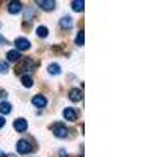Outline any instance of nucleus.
<instances>
[{"label":"nucleus","mask_w":157,"mask_h":157,"mask_svg":"<svg viewBox=\"0 0 157 157\" xmlns=\"http://www.w3.org/2000/svg\"><path fill=\"white\" fill-rule=\"evenodd\" d=\"M16 149H17L19 154H29L32 151V145L27 140H19L17 145H16Z\"/></svg>","instance_id":"obj_2"},{"label":"nucleus","mask_w":157,"mask_h":157,"mask_svg":"<svg viewBox=\"0 0 157 157\" xmlns=\"http://www.w3.org/2000/svg\"><path fill=\"white\" fill-rule=\"evenodd\" d=\"M5 157H14V155H13V154H10V155H5Z\"/></svg>","instance_id":"obj_24"},{"label":"nucleus","mask_w":157,"mask_h":157,"mask_svg":"<svg viewBox=\"0 0 157 157\" xmlns=\"http://www.w3.org/2000/svg\"><path fill=\"white\" fill-rule=\"evenodd\" d=\"M14 44H16V49L21 52V50H29L30 47H32V44H30V41L27 38H16V41H14Z\"/></svg>","instance_id":"obj_3"},{"label":"nucleus","mask_w":157,"mask_h":157,"mask_svg":"<svg viewBox=\"0 0 157 157\" xmlns=\"http://www.w3.org/2000/svg\"><path fill=\"white\" fill-rule=\"evenodd\" d=\"M21 82H22V85H24L25 88H30V86H33V78H32L29 74H24V75L21 77Z\"/></svg>","instance_id":"obj_15"},{"label":"nucleus","mask_w":157,"mask_h":157,"mask_svg":"<svg viewBox=\"0 0 157 157\" xmlns=\"http://www.w3.org/2000/svg\"><path fill=\"white\" fill-rule=\"evenodd\" d=\"M3 96H6V93L5 91H0V98H3Z\"/></svg>","instance_id":"obj_22"},{"label":"nucleus","mask_w":157,"mask_h":157,"mask_svg":"<svg viewBox=\"0 0 157 157\" xmlns=\"http://www.w3.org/2000/svg\"><path fill=\"white\" fill-rule=\"evenodd\" d=\"M63 116H64V120H66V121H71V123L77 121V113H75V110L72 107L64 109L63 110Z\"/></svg>","instance_id":"obj_7"},{"label":"nucleus","mask_w":157,"mask_h":157,"mask_svg":"<svg viewBox=\"0 0 157 157\" xmlns=\"http://www.w3.org/2000/svg\"><path fill=\"white\" fill-rule=\"evenodd\" d=\"M10 112H11V104L0 102V113H2V115H8Z\"/></svg>","instance_id":"obj_16"},{"label":"nucleus","mask_w":157,"mask_h":157,"mask_svg":"<svg viewBox=\"0 0 157 157\" xmlns=\"http://www.w3.org/2000/svg\"><path fill=\"white\" fill-rule=\"evenodd\" d=\"M83 43H85V33H83V30H80V32L77 33L75 44H77V46H83Z\"/></svg>","instance_id":"obj_17"},{"label":"nucleus","mask_w":157,"mask_h":157,"mask_svg":"<svg viewBox=\"0 0 157 157\" xmlns=\"http://www.w3.org/2000/svg\"><path fill=\"white\" fill-rule=\"evenodd\" d=\"M21 58V54H19V50H10L8 54H6V60L8 61H17Z\"/></svg>","instance_id":"obj_14"},{"label":"nucleus","mask_w":157,"mask_h":157,"mask_svg":"<svg viewBox=\"0 0 157 157\" xmlns=\"http://www.w3.org/2000/svg\"><path fill=\"white\" fill-rule=\"evenodd\" d=\"M13 126H14V129L17 130V132H25V130H27V127H29L27 121H25L24 118H19V120H16Z\"/></svg>","instance_id":"obj_9"},{"label":"nucleus","mask_w":157,"mask_h":157,"mask_svg":"<svg viewBox=\"0 0 157 157\" xmlns=\"http://www.w3.org/2000/svg\"><path fill=\"white\" fill-rule=\"evenodd\" d=\"M22 11V3L21 0H11V2L8 3V13H11V14H17V13Z\"/></svg>","instance_id":"obj_5"},{"label":"nucleus","mask_w":157,"mask_h":157,"mask_svg":"<svg viewBox=\"0 0 157 157\" xmlns=\"http://www.w3.org/2000/svg\"><path fill=\"white\" fill-rule=\"evenodd\" d=\"M35 2L38 3L39 8H43L44 11H52L55 8V0H35Z\"/></svg>","instance_id":"obj_4"},{"label":"nucleus","mask_w":157,"mask_h":157,"mask_svg":"<svg viewBox=\"0 0 157 157\" xmlns=\"http://www.w3.org/2000/svg\"><path fill=\"white\" fill-rule=\"evenodd\" d=\"M71 6H72V10L75 13H82L83 8H85V0H72Z\"/></svg>","instance_id":"obj_11"},{"label":"nucleus","mask_w":157,"mask_h":157,"mask_svg":"<svg viewBox=\"0 0 157 157\" xmlns=\"http://www.w3.org/2000/svg\"><path fill=\"white\" fill-rule=\"evenodd\" d=\"M5 123H6V120H5L3 116H0V129H2V127L5 126Z\"/></svg>","instance_id":"obj_20"},{"label":"nucleus","mask_w":157,"mask_h":157,"mask_svg":"<svg viewBox=\"0 0 157 157\" xmlns=\"http://www.w3.org/2000/svg\"><path fill=\"white\" fill-rule=\"evenodd\" d=\"M36 35H38L39 38H46V36L49 35L47 27H43V25H41V27H38V29H36Z\"/></svg>","instance_id":"obj_18"},{"label":"nucleus","mask_w":157,"mask_h":157,"mask_svg":"<svg viewBox=\"0 0 157 157\" xmlns=\"http://www.w3.org/2000/svg\"><path fill=\"white\" fill-rule=\"evenodd\" d=\"M30 66H33V61L30 60V58H25L19 66H17V72H22V71H30L32 68Z\"/></svg>","instance_id":"obj_10"},{"label":"nucleus","mask_w":157,"mask_h":157,"mask_svg":"<svg viewBox=\"0 0 157 157\" xmlns=\"http://www.w3.org/2000/svg\"><path fill=\"white\" fill-rule=\"evenodd\" d=\"M47 71H49V74H52V75H58V74H61V68H60V64H57V63L49 64Z\"/></svg>","instance_id":"obj_13"},{"label":"nucleus","mask_w":157,"mask_h":157,"mask_svg":"<svg viewBox=\"0 0 157 157\" xmlns=\"http://www.w3.org/2000/svg\"><path fill=\"white\" fill-rule=\"evenodd\" d=\"M32 104L35 107H38V109H44L47 105V99L43 94H36V96L32 98Z\"/></svg>","instance_id":"obj_6"},{"label":"nucleus","mask_w":157,"mask_h":157,"mask_svg":"<svg viewBox=\"0 0 157 157\" xmlns=\"http://www.w3.org/2000/svg\"><path fill=\"white\" fill-rule=\"evenodd\" d=\"M60 27H61V29H64V30H69V29L72 27V19H71V17H68V16L61 17V19H60Z\"/></svg>","instance_id":"obj_12"},{"label":"nucleus","mask_w":157,"mask_h":157,"mask_svg":"<svg viewBox=\"0 0 157 157\" xmlns=\"http://www.w3.org/2000/svg\"><path fill=\"white\" fill-rule=\"evenodd\" d=\"M69 99L72 101V102H78V101H82V91L78 90V88H72V90H69Z\"/></svg>","instance_id":"obj_8"},{"label":"nucleus","mask_w":157,"mask_h":157,"mask_svg":"<svg viewBox=\"0 0 157 157\" xmlns=\"http://www.w3.org/2000/svg\"><path fill=\"white\" fill-rule=\"evenodd\" d=\"M0 157H5V154H3L2 151H0Z\"/></svg>","instance_id":"obj_23"},{"label":"nucleus","mask_w":157,"mask_h":157,"mask_svg":"<svg viewBox=\"0 0 157 157\" xmlns=\"http://www.w3.org/2000/svg\"><path fill=\"white\" fill-rule=\"evenodd\" d=\"M0 72L2 74L8 72V63L6 61H0Z\"/></svg>","instance_id":"obj_19"},{"label":"nucleus","mask_w":157,"mask_h":157,"mask_svg":"<svg viewBox=\"0 0 157 157\" xmlns=\"http://www.w3.org/2000/svg\"><path fill=\"white\" fill-rule=\"evenodd\" d=\"M52 130H54V135L58 137V138H66L68 137V127L61 124V123H57L52 126Z\"/></svg>","instance_id":"obj_1"},{"label":"nucleus","mask_w":157,"mask_h":157,"mask_svg":"<svg viewBox=\"0 0 157 157\" xmlns=\"http://www.w3.org/2000/svg\"><path fill=\"white\" fill-rule=\"evenodd\" d=\"M0 44H6V39H3L2 36H0Z\"/></svg>","instance_id":"obj_21"}]
</instances>
